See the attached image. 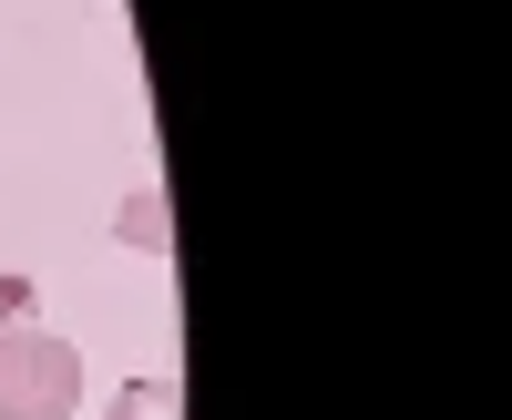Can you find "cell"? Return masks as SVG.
Instances as JSON below:
<instances>
[{"label":"cell","mask_w":512,"mask_h":420,"mask_svg":"<svg viewBox=\"0 0 512 420\" xmlns=\"http://www.w3.org/2000/svg\"><path fill=\"white\" fill-rule=\"evenodd\" d=\"M82 410V349L52 328H0V420H72Z\"/></svg>","instance_id":"1"},{"label":"cell","mask_w":512,"mask_h":420,"mask_svg":"<svg viewBox=\"0 0 512 420\" xmlns=\"http://www.w3.org/2000/svg\"><path fill=\"white\" fill-rule=\"evenodd\" d=\"M113 420H185V400H175V380H123Z\"/></svg>","instance_id":"2"},{"label":"cell","mask_w":512,"mask_h":420,"mask_svg":"<svg viewBox=\"0 0 512 420\" xmlns=\"http://www.w3.org/2000/svg\"><path fill=\"white\" fill-rule=\"evenodd\" d=\"M123 226H134V246H164V205H154V195H134V216H123Z\"/></svg>","instance_id":"3"}]
</instances>
